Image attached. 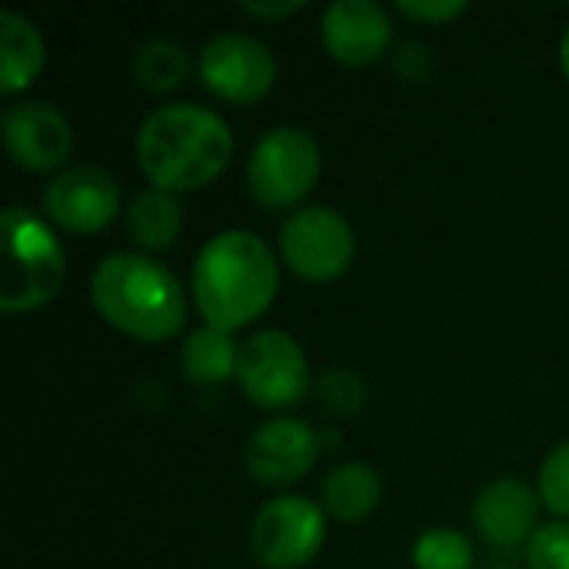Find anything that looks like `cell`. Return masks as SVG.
Returning <instances> with one entry per match:
<instances>
[{
	"label": "cell",
	"mask_w": 569,
	"mask_h": 569,
	"mask_svg": "<svg viewBox=\"0 0 569 569\" xmlns=\"http://www.w3.org/2000/svg\"><path fill=\"white\" fill-rule=\"evenodd\" d=\"M320 450H323V437L307 420L277 417L250 433L243 463L260 487H287L317 463Z\"/></svg>",
	"instance_id": "11"
},
{
	"label": "cell",
	"mask_w": 569,
	"mask_h": 569,
	"mask_svg": "<svg viewBox=\"0 0 569 569\" xmlns=\"http://www.w3.org/2000/svg\"><path fill=\"white\" fill-rule=\"evenodd\" d=\"M303 7H307V0H240V10H247L253 17H267V20L297 13Z\"/></svg>",
	"instance_id": "26"
},
{
	"label": "cell",
	"mask_w": 569,
	"mask_h": 569,
	"mask_svg": "<svg viewBox=\"0 0 569 569\" xmlns=\"http://www.w3.org/2000/svg\"><path fill=\"white\" fill-rule=\"evenodd\" d=\"M327 50L350 67H367L380 60L393 43V23L377 0H333L320 23Z\"/></svg>",
	"instance_id": "13"
},
{
	"label": "cell",
	"mask_w": 569,
	"mask_h": 569,
	"mask_svg": "<svg viewBox=\"0 0 569 569\" xmlns=\"http://www.w3.org/2000/svg\"><path fill=\"white\" fill-rule=\"evenodd\" d=\"M540 497L553 513L569 517V443H560L543 460V467H540Z\"/></svg>",
	"instance_id": "23"
},
{
	"label": "cell",
	"mask_w": 569,
	"mask_h": 569,
	"mask_svg": "<svg viewBox=\"0 0 569 569\" xmlns=\"http://www.w3.org/2000/svg\"><path fill=\"white\" fill-rule=\"evenodd\" d=\"M183 373L193 383H223L237 380V363H240V347L230 340L227 330L217 327H200L187 337L183 353H180Z\"/></svg>",
	"instance_id": "18"
},
{
	"label": "cell",
	"mask_w": 569,
	"mask_h": 569,
	"mask_svg": "<svg viewBox=\"0 0 569 569\" xmlns=\"http://www.w3.org/2000/svg\"><path fill=\"white\" fill-rule=\"evenodd\" d=\"M540 520V497L520 477H503L487 483L473 500V527L493 547L530 543Z\"/></svg>",
	"instance_id": "14"
},
{
	"label": "cell",
	"mask_w": 569,
	"mask_h": 569,
	"mask_svg": "<svg viewBox=\"0 0 569 569\" xmlns=\"http://www.w3.org/2000/svg\"><path fill=\"white\" fill-rule=\"evenodd\" d=\"M473 543L467 533L450 527H433L417 537L413 543V567L417 569H473Z\"/></svg>",
	"instance_id": "20"
},
{
	"label": "cell",
	"mask_w": 569,
	"mask_h": 569,
	"mask_svg": "<svg viewBox=\"0 0 569 569\" xmlns=\"http://www.w3.org/2000/svg\"><path fill=\"white\" fill-rule=\"evenodd\" d=\"M280 253L297 277L323 283L340 277L353 263L357 237L343 213L327 203H310L283 220Z\"/></svg>",
	"instance_id": "6"
},
{
	"label": "cell",
	"mask_w": 569,
	"mask_h": 569,
	"mask_svg": "<svg viewBox=\"0 0 569 569\" xmlns=\"http://www.w3.org/2000/svg\"><path fill=\"white\" fill-rule=\"evenodd\" d=\"M90 300L110 327L137 340H170L180 333L187 313V297L173 270L133 250L110 253L97 263Z\"/></svg>",
	"instance_id": "3"
},
{
	"label": "cell",
	"mask_w": 569,
	"mask_h": 569,
	"mask_svg": "<svg viewBox=\"0 0 569 569\" xmlns=\"http://www.w3.org/2000/svg\"><path fill=\"white\" fill-rule=\"evenodd\" d=\"M237 383L247 393V400L263 410L293 407L310 390L307 353L283 330H257L240 347Z\"/></svg>",
	"instance_id": "7"
},
{
	"label": "cell",
	"mask_w": 569,
	"mask_h": 569,
	"mask_svg": "<svg viewBox=\"0 0 569 569\" xmlns=\"http://www.w3.org/2000/svg\"><path fill=\"white\" fill-rule=\"evenodd\" d=\"M560 67H563V73H567L569 80V27L563 30V40H560Z\"/></svg>",
	"instance_id": "27"
},
{
	"label": "cell",
	"mask_w": 569,
	"mask_h": 569,
	"mask_svg": "<svg viewBox=\"0 0 569 569\" xmlns=\"http://www.w3.org/2000/svg\"><path fill=\"white\" fill-rule=\"evenodd\" d=\"M3 243H7V263H3V287H0V307L7 313H23L50 303L67 277V257L57 240V233L30 213L27 207H7L3 210Z\"/></svg>",
	"instance_id": "4"
},
{
	"label": "cell",
	"mask_w": 569,
	"mask_h": 569,
	"mask_svg": "<svg viewBox=\"0 0 569 569\" xmlns=\"http://www.w3.org/2000/svg\"><path fill=\"white\" fill-rule=\"evenodd\" d=\"M313 397L327 413H357L367 400V383L353 370H327L313 383Z\"/></svg>",
	"instance_id": "21"
},
{
	"label": "cell",
	"mask_w": 569,
	"mask_h": 569,
	"mask_svg": "<svg viewBox=\"0 0 569 569\" xmlns=\"http://www.w3.org/2000/svg\"><path fill=\"white\" fill-rule=\"evenodd\" d=\"M193 303L207 327L237 330L257 320L277 297L280 270L270 243L253 230L210 237L193 260Z\"/></svg>",
	"instance_id": "1"
},
{
	"label": "cell",
	"mask_w": 569,
	"mask_h": 569,
	"mask_svg": "<svg viewBox=\"0 0 569 569\" xmlns=\"http://www.w3.org/2000/svg\"><path fill=\"white\" fill-rule=\"evenodd\" d=\"M490 569H513V567H490Z\"/></svg>",
	"instance_id": "28"
},
{
	"label": "cell",
	"mask_w": 569,
	"mask_h": 569,
	"mask_svg": "<svg viewBox=\"0 0 569 569\" xmlns=\"http://www.w3.org/2000/svg\"><path fill=\"white\" fill-rule=\"evenodd\" d=\"M467 7H470L467 0H397V10H400V13L417 17V20H427V23L453 20V17H460Z\"/></svg>",
	"instance_id": "24"
},
{
	"label": "cell",
	"mask_w": 569,
	"mask_h": 569,
	"mask_svg": "<svg viewBox=\"0 0 569 569\" xmlns=\"http://www.w3.org/2000/svg\"><path fill=\"white\" fill-rule=\"evenodd\" d=\"M123 223L133 243H140L143 250H167L183 230V207L173 190L147 187L127 203Z\"/></svg>",
	"instance_id": "16"
},
{
	"label": "cell",
	"mask_w": 569,
	"mask_h": 569,
	"mask_svg": "<svg viewBox=\"0 0 569 569\" xmlns=\"http://www.w3.org/2000/svg\"><path fill=\"white\" fill-rule=\"evenodd\" d=\"M233 153L230 123L190 100L157 107L137 130V160L153 187L200 190L223 173Z\"/></svg>",
	"instance_id": "2"
},
{
	"label": "cell",
	"mask_w": 569,
	"mask_h": 569,
	"mask_svg": "<svg viewBox=\"0 0 569 569\" xmlns=\"http://www.w3.org/2000/svg\"><path fill=\"white\" fill-rule=\"evenodd\" d=\"M3 147L23 170H57L73 150L70 120L47 100H17L0 120Z\"/></svg>",
	"instance_id": "12"
},
{
	"label": "cell",
	"mask_w": 569,
	"mask_h": 569,
	"mask_svg": "<svg viewBox=\"0 0 569 569\" xmlns=\"http://www.w3.org/2000/svg\"><path fill=\"white\" fill-rule=\"evenodd\" d=\"M380 493H383V483L373 467H367L360 460L340 463L323 480V510L343 523H357L377 510Z\"/></svg>",
	"instance_id": "17"
},
{
	"label": "cell",
	"mask_w": 569,
	"mask_h": 569,
	"mask_svg": "<svg viewBox=\"0 0 569 569\" xmlns=\"http://www.w3.org/2000/svg\"><path fill=\"white\" fill-rule=\"evenodd\" d=\"M530 569H569V523H543L527 543Z\"/></svg>",
	"instance_id": "22"
},
{
	"label": "cell",
	"mask_w": 569,
	"mask_h": 569,
	"mask_svg": "<svg viewBox=\"0 0 569 569\" xmlns=\"http://www.w3.org/2000/svg\"><path fill=\"white\" fill-rule=\"evenodd\" d=\"M393 67H397V73L403 77V80H410V83H423V80H430V73H433V57H430V50L423 47V43H400V50H397V57H393Z\"/></svg>",
	"instance_id": "25"
},
{
	"label": "cell",
	"mask_w": 569,
	"mask_h": 569,
	"mask_svg": "<svg viewBox=\"0 0 569 569\" xmlns=\"http://www.w3.org/2000/svg\"><path fill=\"white\" fill-rule=\"evenodd\" d=\"M130 73L143 90L170 93V90L183 87V80L190 73V50L173 37H153L137 47V53L130 60Z\"/></svg>",
	"instance_id": "19"
},
{
	"label": "cell",
	"mask_w": 569,
	"mask_h": 569,
	"mask_svg": "<svg viewBox=\"0 0 569 569\" xmlns=\"http://www.w3.org/2000/svg\"><path fill=\"white\" fill-rule=\"evenodd\" d=\"M43 213L73 233H97L120 213V183L97 163L60 170L43 187Z\"/></svg>",
	"instance_id": "10"
},
{
	"label": "cell",
	"mask_w": 569,
	"mask_h": 569,
	"mask_svg": "<svg viewBox=\"0 0 569 569\" xmlns=\"http://www.w3.org/2000/svg\"><path fill=\"white\" fill-rule=\"evenodd\" d=\"M327 540L323 507L310 497H277L260 507L250 527V550L267 569L307 567Z\"/></svg>",
	"instance_id": "8"
},
{
	"label": "cell",
	"mask_w": 569,
	"mask_h": 569,
	"mask_svg": "<svg viewBox=\"0 0 569 569\" xmlns=\"http://www.w3.org/2000/svg\"><path fill=\"white\" fill-rule=\"evenodd\" d=\"M320 143L303 127L267 130L247 160V187L253 200L267 210H290L300 203L320 177Z\"/></svg>",
	"instance_id": "5"
},
{
	"label": "cell",
	"mask_w": 569,
	"mask_h": 569,
	"mask_svg": "<svg viewBox=\"0 0 569 569\" xmlns=\"http://www.w3.org/2000/svg\"><path fill=\"white\" fill-rule=\"evenodd\" d=\"M200 80L210 93L230 103H257L273 90L277 60L270 47L250 33L223 30L200 47Z\"/></svg>",
	"instance_id": "9"
},
{
	"label": "cell",
	"mask_w": 569,
	"mask_h": 569,
	"mask_svg": "<svg viewBox=\"0 0 569 569\" xmlns=\"http://www.w3.org/2000/svg\"><path fill=\"white\" fill-rule=\"evenodd\" d=\"M43 37L30 17L0 10V93L23 90L43 70Z\"/></svg>",
	"instance_id": "15"
}]
</instances>
